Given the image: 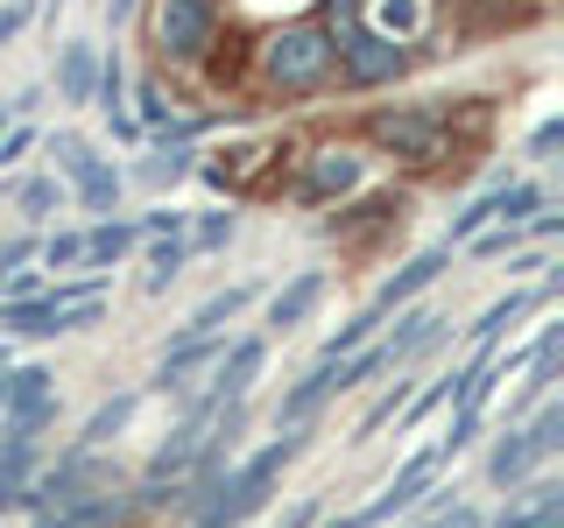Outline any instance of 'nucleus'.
Listing matches in <instances>:
<instances>
[{
    "mask_svg": "<svg viewBox=\"0 0 564 528\" xmlns=\"http://www.w3.org/2000/svg\"><path fill=\"white\" fill-rule=\"evenodd\" d=\"M339 78V43L325 22H290L261 35V85L269 92H325Z\"/></svg>",
    "mask_w": 564,
    "mask_h": 528,
    "instance_id": "obj_1",
    "label": "nucleus"
},
{
    "mask_svg": "<svg viewBox=\"0 0 564 528\" xmlns=\"http://www.w3.org/2000/svg\"><path fill=\"white\" fill-rule=\"evenodd\" d=\"M99 493H120V465L106 451H64L50 472H35V480H29V501L22 507H35V521H57V515H70V507L99 501Z\"/></svg>",
    "mask_w": 564,
    "mask_h": 528,
    "instance_id": "obj_2",
    "label": "nucleus"
},
{
    "mask_svg": "<svg viewBox=\"0 0 564 528\" xmlns=\"http://www.w3.org/2000/svg\"><path fill=\"white\" fill-rule=\"evenodd\" d=\"M332 22H339V78L352 92H375V85H395L410 70V50L381 29H360V0H332Z\"/></svg>",
    "mask_w": 564,
    "mask_h": 528,
    "instance_id": "obj_3",
    "label": "nucleus"
},
{
    "mask_svg": "<svg viewBox=\"0 0 564 528\" xmlns=\"http://www.w3.org/2000/svg\"><path fill=\"white\" fill-rule=\"evenodd\" d=\"M43 155L57 163V184H64V190H70V198H78L85 211H106V219H113L120 184H128V176L106 163L93 141H85V134H70V128H57V134H43Z\"/></svg>",
    "mask_w": 564,
    "mask_h": 528,
    "instance_id": "obj_4",
    "label": "nucleus"
},
{
    "mask_svg": "<svg viewBox=\"0 0 564 528\" xmlns=\"http://www.w3.org/2000/svg\"><path fill=\"white\" fill-rule=\"evenodd\" d=\"M367 141L388 148V155H402V163H445L452 120H445V106H381V113L367 120Z\"/></svg>",
    "mask_w": 564,
    "mask_h": 528,
    "instance_id": "obj_5",
    "label": "nucleus"
},
{
    "mask_svg": "<svg viewBox=\"0 0 564 528\" xmlns=\"http://www.w3.org/2000/svg\"><path fill=\"white\" fill-rule=\"evenodd\" d=\"M149 29H155V50L170 64H198L219 43V0H155Z\"/></svg>",
    "mask_w": 564,
    "mask_h": 528,
    "instance_id": "obj_6",
    "label": "nucleus"
},
{
    "mask_svg": "<svg viewBox=\"0 0 564 528\" xmlns=\"http://www.w3.org/2000/svg\"><path fill=\"white\" fill-rule=\"evenodd\" d=\"M367 184V155L346 148V141H325V148L304 155V176H296V205H332V198H352Z\"/></svg>",
    "mask_w": 564,
    "mask_h": 528,
    "instance_id": "obj_7",
    "label": "nucleus"
},
{
    "mask_svg": "<svg viewBox=\"0 0 564 528\" xmlns=\"http://www.w3.org/2000/svg\"><path fill=\"white\" fill-rule=\"evenodd\" d=\"M261 366H269V339H234L212 360V374H205V395H198V409L212 416H226V409H240L247 402V387L261 381Z\"/></svg>",
    "mask_w": 564,
    "mask_h": 528,
    "instance_id": "obj_8",
    "label": "nucleus"
},
{
    "mask_svg": "<svg viewBox=\"0 0 564 528\" xmlns=\"http://www.w3.org/2000/svg\"><path fill=\"white\" fill-rule=\"evenodd\" d=\"M0 409H8L14 430H50L57 422V374L50 366H8V387H0Z\"/></svg>",
    "mask_w": 564,
    "mask_h": 528,
    "instance_id": "obj_9",
    "label": "nucleus"
},
{
    "mask_svg": "<svg viewBox=\"0 0 564 528\" xmlns=\"http://www.w3.org/2000/svg\"><path fill=\"white\" fill-rule=\"evenodd\" d=\"M332 395H352V387H346V360H317L311 374H304V381L290 387V395L275 402V430H304V422H311L317 409H325Z\"/></svg>",
    "mask_w": 564,
    "mask_h": 528,
    "instance_id": "obj_10",
    "label": "nucleus"
},
{
    "mask_svg": "<svg viewBox=\"0 0 564 528\" xmlns=\"http://www.w3.org/2000/svg\"><path fill=\"white\" fill-rule=\"evenodd\" d=\"M226 352V331H212V339H191V331H176V339L163 345V360H155V387H176V395H184L191 387V374H212V360H219Z\"/></svg>",
    "mask_w": 564,
    "mask_h": 528,
    "instance_id": "obj_11",
    "label": "nucleus"
},
{
    "mask_svg": "<svg viewBox=\"0 0 564 528\" xmlns=\"http://www.w3.org/2000/svg\"><path fill=\"white\" fill-rule=\"evenodd\" d=\"M445 261H452V254H445V246H431V254H416V261H402V268H395V275H388V282H381V289H375V304H367V310H375V317H388V310H402V304H416V296H423V289H431V282H437V275H445Z\"/></svg>",
    "mask_w": 564,
    "mask_h": 528,
    "instance_id": "obj_12",
    "label": "nucleus"
},
{
    "mask_svg": "<svg viewBox=\"0 0 564 528\" xmlns=\"http://www.w3.org/2000/svg\"><path fill=\"white\" fill-rule=\"evenodd\" d=\"M325 289H332V275H325V268L290 275V282H282V289L269 296V331H296L317 304H325Z\"/></svg>",
    "mask_w": 564,
    "mask_h": 528,
    "instance_id": "obj_13",
    "label": "nucleus"
},
{
    "mask_svg": "<svg viewBox=\"0 0 564 528\" xmlns=\"http://www.w3.org/2000/svg\"><path fill=\"white\" fill-rule=\"evenodd\" d=\"M93 78H99V43L64 35V43H57V92L70 106H93Z\"/></svg>",
    "mask_w": 564,
    "mask_h": 528,
    "instance_id": "obj_14",
    "label": "nucleus"
},
{
    "mask_svg": "<svg viewBox=\"0 0 564 528\" xmlns=\"http://www.w3.org/2000/svg\"><path fill=\"white\" fill-rule=\"evenodd\" d=\"M557 507H564V486L557 480H529L522 501L494 515V528H557Z\"/></svg>",
    "mask_w": 564,
    "mask_h": 528,
    "instance_id": "obj_15",
    "label": "nucleus"
},
{
    "mask_svg": "<svg viewBox=\"0 0 564 528\" xmlns=\"http://www.w3.org/2000/svg\"><path fill=\"white\" fill-rule=\"evenodd\" d=\"M191 169H198V163H191V141H155V148L134 163V184H149V190H170V184H184Z\"/></svg>",
    "mask_w": 564,
    "mask_h": 528,
    "instance_id": "obj_16",
    "label": "nucleus"
},
{
    "mask_svg": "<svg viewBox=\"0 0 564 528\" xmlns=\"http://www.w3.org/2000/svg\"><path fill=\"white\" fill-rule=\"evenodd\" d=\"M529 465H543L536 444H529V430H501V444L487 451V480H494V486H522Z\"/></svg>",
    "mask_w": 564,
    "mask_h": 528,
    "instance_id": "obj_17",
    "label": "nucleus"
},
{
    "mask_svg": "<svg viewBox=\"0 0 564 528\" xmlns=\"http://www.w3.org/2000/svg\"><path fill=\"white\" fill-rule=\"evenodd\" d=\"M134 409H141V395H113V402H99V409L85 416V430H78V444H70V451H106V444H113V437L134 422Z\"/></svg>",
    "mask_w": 564,
    "mask_h": 528,
    "instance_id": "obj_18",
    "label": "nucleus"
},
{
    "mask_svg": "<svg viewBox=\"0 0 564 528\" xmlns=\"http://www.w3.org/2000/svg\"><path fill=\"white\" fill-rule=\"evenodd\" d=\"M0 339H57V304H50V296L0 304Z\"/></svg>",
    "mask_w": 564,
    "mask_h": 528,
    "instance_id": "obj_19",
    "label": "nucleus"
},
{
    "mask_svg": "<svg viewBox=\"0 0 564 528\" xmlns=\"http://www.w3.org/2000/svg\"><path fill=\"white\" fill-rule=\"evenodd\" d=\"M247 304H254V282H234V289H219V296H205V304H198V317H191V339H212V331H226V324H234V317L247 310Z\"/></svg>",
    "mask_w": 564,
    "mask_h": 528,
    "instance_id": "obj_20",
    "label": "nucleus"
},
{
    "mask_svg": "<svg viewBox=\"0 0 564 528\" xmlns=\"http://www.w3.org/2000/svg\"><path fill=\"white\" fill-rule=\"evenodd\" d=\"M134 219H99L93 233H85V268H113L120 254H134Z\"/></svg>",
    "mask_w": 564,
    "mask_h": 528,
    "instance_id": "obj_21",
    "label": "nucleus"
},
{
    "mask_svg": "<svg viewBox=\"0 0 564 528\" xmlns=\"http://www.w3.org/2000/svg\"><path fill=\"white\" fill-rule=\"evenodd\" d=\"M184 261H191L184 233H163V240H149V282H141V289H149V296H163L170 282L184 275Z\"/></svg>",
    "mask_w": 564,
    "mask_h": 528,
    "instance_id": "obj_22",
    "label": "nucleus"
},
{
    "mask_svg": "<svg viewBox=\"0 0 564 528\" xmlns=\"http://www.w3.org/2000/svg\"><path fill=\"white\" fill-rule=\"evenodd\" d=\"M128 507L134 501H120V493H99V501L70 507V515H57V521H35V528H120V521H128Z\"/></svg>",
    "mask_w": 564,
    "mask_h": 528,
    "instance_id": "obj_23",
    "label": "nucleus"
},
{
    "mask_svg": "<svg viewBox=\"0 0 564 528\" xmlns=\"http://www.w3.org/2000/svg\"><path fill=\"white\" fill-rule=\"evenodd\" d=\"M254 163H269V148H226L219 163H198V176H205L212 190H240V176L254 169Z\"/></svg>",
    "mask_w": 564,
    "mask_h": 528,
    "instance_id": "obj_24",
    "label": "nucleus"
},
{
    "mask_svg": "<svg viewBox=\"0 0 564 528\" xmlns=\"http://www.w3.org/2000/svg\"><path fill=\"white\" fill-rule=\"evenodd\" d=\"M234 233H240L234 211H205V219L184 233V246H191V254H226V240H234Z\"/></svg>",
    "mask_w": 564,
    "mask_h": 528,
    "instance_id": "obj_25",
    "label": "nucleus"
},
{
    "mask_svg": "<svg viewBox=\"0 0 564 528\" xmlns=\"http://www.w3.org/2000/svg\"><path fill=\"white\" fill-rule=\"evenodd\" d=\"M57 198H64L57 176H22V190H14V211H22V219H50V211H57Z\"/></svg>",
    "mask_w": 564,
    "mask_h": 528,
    "instance_id": "obj_26",
    "label": "nucleus"
},
{
    "mask_svg": "<svg viewBox=\"0 0 564 528\" xmlns=\"http://www.w3.org/2000/svg\"><path fill=\"white\" fill-rule=\"evenodd\" d=\"M375 324H381L375 310H360V317H352V324H339V331H332V339H325V360H352V352H360L367 339H375Z\"/></svg>",
    "mask_w": 564,
    "mask_h": 528,
    "instance_id": "obj_27",
    "label": "nucleus"
},
{
    "mask_svg": "<svg viewBox=\"0 0 564 528\" xmlns=\"http://www.w3.org/2000/svg\"><path fill=\"white\" fill-rule=\"evenodd\" d=\"M35 254H43V268L70 275V268H85V233H50L43 246H35Z\"/></svg>",
    "mask_w": 564,
    "mask_h": 528,
    "instance_id": "obj_28",
    "label": "nucleus"
},
{
    "mask_svg": "<svg viewBox=\"0 0 564 528\" xmlns=\"http://www.w3.org/2000/svg\"><path fill=\"white\" fill-rule=\"evenodd\" d=\"M35 141H43V134H35L29 120H8V134H0V163H22V155L35 148Z\"/></svg>",
    "mask_w": 564,
    "mask_h": 528,
    "instance_id": "obj_29",
    "label": "nucleus"
},
{
    "mask_svg": "<svg viewBox=\"0 0 564 528\" xmlns=\"http://www.w3.org/2000/svg\"><path fill=\"white\" fill-rule=\"evenodd\" d=\"M35 246H43L35 233H14V240H0V282H8V275H22V261L35 254Z\"/></svg>",
    "mask_w": 564,
    "mask_h": 528,
    "instance_id": "obj_30",
    "label": "nucleus"
},
{
    "mask_svg": "<svg viewBox=\"0 0 564 528\" xmlns=\"http://www.w3.org/2000/svg\"><path fill=\"white\" fill-rule=\"evenodd\" d=\"M29 14H35V0H0V50L29 29Z\"/></svg>",
    "mask_w": 564,
    "mask_h": 528,
    "instance_id": "obj_31",
    "label": "nucleus"
},
{
    "mask_svg": "<svg viewBox=\"0 0 564 528\" xmlns=\"http://www.w3.org/2000/svg\"><path fill=\"white\" fill-rule=\"evenodd\" d=\"M557 148H564V120H543V128L529 134V155H536V163H551Z\"/></svg>",
    "mask_w": 564,
    "mask_h": 528,
    "instance_id": "obj_32",
    "label": "nucleus"
},
{
    "mask_svg": "<svg viewBox=\"0 0 564 528\" xmlns=\"http://www.w3.org/2000/svg\"><path fill=\"white\" fill-rule=\"evenodd\" d=\"M141 120H149V128H170V99H163V85H141Z\"/></svg>",
    "mask_w": 564,
    "mask_h": 528,
    "instance_id": "obj_33",
    "label": "nucleus"
},
{
    "mask_svg": "<svg viewBox=\"0 0 564 528\" xmlns=\"http://www.w3.org/2000/svg\"><path fill=\"white\" fill-rule=\"evenodd\" d=\"M275 528H317V501H296V507H290V515H282Z\"/></svg>",
    "mask_w": 564,
    "mask_h": 528,
    "instance_id": "obj_34",
    "label": "nucleus"
},
{
    "mask_svg": "<svg viewBox=\"0 0 564 528\" xmlns=\"http://www.w3.org/2000/svg\"><path fill=\"white\" fill-rule=\"evenodd\" d=\"M128 14H134V0H106V22H113V29L128 22Z\"/></svg>",
    "mask_w": 564,
    "mask_h": 528,
    "instance_id": "obj_35",
    "label": "nucleus"
},
{
    "mask_svg": "<svg viewBox=\"0 0 564 528\" xmlns=\"http://www.w3.org/2000/svg\"><path fill=\"white\" fill-rule=\"evenodd\" d=\"M0 387H8V345H0Z\"/></svg>",
    "mask_w": 564,
    "mask_h": 528,
    "instance_id": "obj_36",
    "label": "nucleus"
},
{
    "mask_svg": "<svg viewBox=\"0 0 564 528\" xmlns=\"http://www.w3.org/2000/svg\"><path fill=\"white\" fill-rule=\"evenodd\" d=\"M8 120H14V113H8V106H0V134H8Z\"/></svg>",
    "mask_w": 564,
    "mask_h": 528,
    "instance_id": "obj_37",
    "label": "nucleus"
},
{
    "mask_svg": "<svg viewBox=\"0 0 564 528\" xmlns=\"http://www.w3.org/2000/svg\"><path fill=\"white\" fill-rule=\"evenodd\" d=\"M50 8H70V0H50Z\"/></svg>",
    "mask_w": 564,
    "mask_h": 528,
    "instance_id": "obj_38",
    "label": "nucleus"
}]
</instances>
